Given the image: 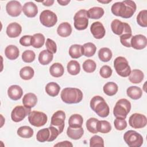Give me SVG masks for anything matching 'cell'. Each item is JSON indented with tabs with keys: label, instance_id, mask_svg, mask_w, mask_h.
I'll return each instance as SVG.
<instances>
[{
	"label": "cell",
	"instance_id": "6da1fadb",
	"mask_svg": "<svg viewBox=\"0 0 147 147\" xmlns=\"http://www.w3.org/2000/svg\"><path fill=\"white\" fill-rule=\"evenodd\" d=\"M136 3L131 0H125L114 3L111 8L112 13L123 18H130L136 10Z\"/></svg>",
	"mask_w": 147,
	"mask_h": 147
},
{
	"label": "cell",
	"instance_id": "7a4b0ae2",
	"mask_svg": "<svg viewBox=\"0 0 147 147\" xmlns=\"http://www.w3.org/2000/svg\"><path fill=\"white\" fill-rule=\"evenodd\" d=\"M60 96L64 102L73 104L78 103L82 101L83 95L82 91L77 88L66 87L61 91Z\"/></svg>",
	"mask_w": 147,
	"mask_h": 147
},
{
	"label": "cell",
	"instance_id": "3957f363",
	"mask_svg": "<svg viewBox=\"0 0 147 147\" xmlns=\"http://www.w3.org/2000/svg\"><path fill=\"white\" fill-rule=\"evenodd\" d=\"M90 107L98 115L105 118L109 115L110 109L104 98L100 96H94L90 100Z\"/></svg>",
	"mask_w": 147,
	"mask_h": 147
},
{
	"label": "cell",
	"instance_id": "277c9868",
	"mask_svg": "<svg viewBox=\"0 0 147 147\" xmlns=\"http://www.w3.org/2000/svg\"><path fill=\"white\" fill-rule=\"evenodd\" d=\"M131 109V103L126 99L118 100L113 109V114L116 118L125 119Z\"/></svg>",
	"mask_w": 147,
	"mask_h": 147
},
{
	"label": "cell",
	"instance_id": "5b68a950",
	"mask_svg": "<svg viewBox=\"0 0 147 147\" xmlns=\"http://www.w3.org/2000/svg\"><path fill=\"white\" fill-rule=\"evenodd\" d=\"M60 134L57 129L54 126H50L48 128L40 130L36 134V139L40 142H51L55 140Z\"/></svg>",
	"mask_w": 147,
	"mask_h": 147
},
{
	"label": "cell",
	"instance_id": "8992f818",
	"mask_svg": "<svg viewBox=\"0 0 147 147\" xmlns=\"http://www.w3.org/2000/svg\"><path fill=\"white\" fill-rule=\"evenodd\" d=\"M114 67L117 73L121 76L125 78L129 76L131 72V68L126 59L122 56L115 58L114 61Z\"/></svg>",
	"mask_w": 147,
	"mask_h": 147
},
{
	"label": "cell",
	"instance_id": "52a82bcc",
	"mask_svg": "<svg viewBox=\"0 0 147 147\" xmlns=\"http://www.w3.org/2000/svg\"><path fill=\"white\" fill-rule=\"evenodd\" d=\"M125 142L130 147H140L143 144L142 136L134 130H128L123 135Z\"/></svg>",
	"mask_w": 147,
	"mask_h": 147
},
{
	"label": "cell",
	"instance_id": "ba28073f",
	"mask_svg": "<svg viewBox=\"0 0 147 147\" xmlns=\"http://www.w3.org/2000/svg\"><path fill=\"white\" fill-rule=\"evenodd\" d=\"M74 27L76 29L82 30L86 29L88 25V17L87 11L84 9H81L77 11L74 17Z\"/></svg>",
	"mask_w": 147,
	"mask_h": 147
},
{
	"label": "cell",
	"instance_id": "9c48e42d",
	"mask_svg": "<svg viewBox=\"0 0 147 147\" xmlns=\"http://www.w3.org/2000/svg\"><path fill=\"white\" fill-rule=\"evenodd\" d=\"M48 117L46 114L38 111H32L28 115L29 123L36 127H41L46 124Z\"/></svg>",
	"mask_w": 147,
	"mask_h": 147
},
{
	"label": "cell",
	"instance_id": "30bf717a",
	"mask_svg": "<svg viewBox=\"0 0 147 147\" xmlns=\"http://www.w3.org/2000/svg\"><path fill=\"white\" fill-rule=\"evenodd\" d=\"M40 21L44 26L51 28L56 24L57 17L54 12L49 10H45L40 15Z\"/></svg>",
	"mask_w": 147,
	"mask_h": 147
},
{
	"label": "cell",
	"instance_id": "8fae6325",
	"mask_svg": "<svg viewBox=\"0 0 147 147\" xmlns=\"http://www.w3.org/2000/svg\"><path fill=\"white\" fill-rule=\"evenodd\" d=\"M111 28L113 32L118 36L126 33H131L130 26L127 23L123 22L117 19H115L111 22Z\"/></svg>",
	"mask_w": 147,
	"mask_h": 147
},
{
	"label": "cell",
	"instance_id": "7c38bea8",
	"mask_svg": "<svg viewBox=\"0 0 147 147\" xmlns=\"http://www.w3.org/2000/svg\"><path fill=\"white\" fill-rule=\"evenodd\" d=\"M65 119V114L62 110H58L52 115L51 120L50 126L55 127L58 129L60 133H61L65 126L64 121Z\"/></svg>",
	"mask_w": 147,
	"mask_h": 147
},
{
	"label": "cell",
	"instance_id": "4fadbf2b",
	"mask_svg": "<svg viewBox=\"0 0 147 147\" xmlns=\"http://www.w3.org/2000/svg\"><path fill=\"white\" fill-rule=\"evenodd\" d=\"M31 112V109L23 106H16L11 111V118L15 122L22 121Z\"/></svg>",
	"mask_w": 147,
	"mask_h": 147
},
{
	"label": "cell",
	"instance_id": "5bb4252c",
	"mask_svg": "<svg viewBox=\"0 0 147 147\" xmlns=\"http://www.w3.org/2000/svg\"><path fill=\"white\" fill-rule=\"evenodd\" d=\"M129 123L133 128L141 129L146 126L147 119L146 116L142 114L134 113L129 117Z\"/></svg>",
	"mask_w": 147,
	"mask_h": 147
},
{
	"label": "cell",
	"instance_id": "9a60e30c",
	"mask_svg": "<svg viewBox=\"0 0 147 147\" xmlns=\"http://www.w3.org/2000/svg\"><path fill=\"white\" fill-rule=\"evenodd\" d=\"M6 10L9 15L15 17L20 15L22 10V7L20 2L17 1H10L7 3Z\"/></svg>",
	"mask_w": 147,
	"mask_h": 147
},
{
	"label": "cell",
	"instance_id": "2e32d148",
	"mask_svg": "<svg viewBox=\"0 0 147 147\" xmlns=\"http://www.w3.org/2000/svg\"><path fill=\"white\" fill-rule=\"evenodd\" d=\"M147 44L146 37L142 34H137L131 37L130 45L135 49L141 50L145 48Z\"/></svg>",
	"mask_w": 147,
	"mask_h": 147
},
{
	"label": "cell",
	"instance_id": "e0dca14e",
	"mask_svg": "<svg viewBox=\"0 0 147 147\" xmlns=\"http://www.w3.org/2000/svg\"><path fill=\"white\" fill-rule=\"evenodd\" d=\"M90 31L94 37L96 39L102 38L106 33L104 26L99 21L94 22L92 24L90 27Z\"/></svg>",
	"mask_w": 147,
	"mask_h": 147
},
{
	"label": "cell",
	"instance_id": "ac0fdd59",
	"mask_svg": "<svg viewBox=\"0 0 147 147\" xmlns=\"http://www.w3.org/2000/svg\"><path fill=\"white\" fill-rule=\"evenodd\" d=\"M22 11L24 14L29 18L34 17L38 13L37 5L32 2H26L23 7Z\"/></svg>",
	"mask_w": 147,
	"mask_h": 147
},
{
	"label": "cell",
	"instance_id": "d6986e66",
	"mask_svg": "<svg viewBox=\"0 0 147 147\" xmlns=\"http://www.w3.org/2000/svg\"><path fill=\"white\" fill-rule=\"evenodd\" d=\"M22 32L21 26L17 22H12L8 25L6 28V34L10 38L18 37Z\"/></svg>",
	"mask_w": 147,
	"mask_h": 147
},
{
	"label": "cell",
	"instance_id": "ffe728a7",
	"mask_svg": "<svg viewBox=\"0 0 147 147\" xmlns=\"http://www.w3.org/2000/svg\"><path fill=\"white\" fill-rule=\"evenodd\" d=\"M23 91L22 88L18 85H12L7 89V95L9 97L14 100H17L22 97Z\"/></svg>",
	"mask_w": 147,
	"mask_h": 147
},
{
	"label": "cell",
	"instance_id": "44dd1931",
	"mask_svg": "<svg viewBox=\"0 0 147 147\" xmlns=\"http://www.w3.org/2000/svg\"><path fill=\"white\" fill-rule=\"evenodd\" d=\"M37 102V98L36 95L32 92L26 94L22 99V103L24 106L27 108L31 109L36 106Z\"/></svg>",
	"mask_w": 147,
	"mask_h": 147
},
{
	"label": "cell",
	"instance_id": "7402d4cb",
	"mask_svg": "<svg viewBox=\"0 0 147 147\" xmlns=\"http://www.w3.org/2000/svg\"><path fill=\"white\" fill-rule=\"evenodd\" d=\"M57 33L60 37H67L71 34L72 27L68 22H63L58 26Z\"/></svg>",
	"mask_w": 147,
	"mask_h": 147
},
{
	"label": "cell",
	"instance_id": "603a6c76",
	"mask_svg": "<svg viewBox=\"0 0 147 147\" xmlns=\"http://www.w3.org/2000/svg\"><path fill=\"white\" fill-rule=\"evenodd\" d=\"M20 51L18 48L14 45L7 46L5 49V55L9 60H15L19 56Z\"/></svg>",
	"mask_w": 147,
	"mask_h": 147
},
{
	"label": "cell",
	"instance_id": "cb8c5ba5",
	"mask_svg": "<svg viewBox=\"0 0 147 147\" xmlns=\"http://www.w3.org/2000/svg\"><path fill=\"white\" fill-rule=\"evenodd\" d=\"M84 134V130L82 127H68L67 130V134L69 138L73 140L80 139Z\"/></svg>",
	"mask_w": 147,
	"mask_h": 147
},
{
	"label": "cell",
	"instance_id": "d4e9b609",
	"mask_svg": "<svg viewBox=\"0 0 147 147\" xmlns=\"http://www.w3.org/2000/svg\"><path fill=\"white\" fill-rule=\"evenodd\" d=\"M144 78V74L142 71L134 69H133L130 75H129V80L132 83H141Z\"/></svg>",
	"mask_w": 147,
	"mask_h": 147
},
{
	"label": "cell",
	"instance_id": "484cf974",
	"mask_svg": "<svg viewBox=\"0 0 147 147\" xmlns=\"http://www.w3.org/2000/svg\"><path fill=\"white\" fill-rule=\"evenodd\" d=\"M53 57V53L48 51V50H43L39 53L38 61L39 63L43 65H48L50 63Z\"/></svg>",
	"mask_w": 147,
	"mask_h": 147
},
{
	"label": "cell",
	"instance_id": "4316f807",
	"mask_svg": "<svg viewBox=\"0 0 147 147\" xmlns=\"http://www.w3.org/2000/svg\"><path fill=\"white\" fill-rule=\"evenodd\" d=\"M49 72L52 76L59 78L63 76L64 72V69L61 64L59 63H55L50 67Z\"/></svg>",
	"mask_w": 147,
	"mask_h": 147
},
{
	"label": "cell",
	"instance_id": "83f0119b",
	"mask_svg": "<svg viewBox=\"0 0 147 147\" xmlns=\"http://www.w3.org/2000/svg\"><path fill=\"white\" fill-rule=\"evenodd\" d=\"M126 93L127 96L132 99L137 100L141 98L142 91L137 86H130L127 88Z\"/></svg>",
	"mask_w": 147,
	"mask_h": 147
},
{
	"label": "cell",
	"instance_id": "f1b7e54d",
	"mask_svg": "<svg viewBox=\"0 0 147 147\" xmlns=\"http://www.w3.org/2000/svg\"><path fill=\"white\" fill-rule=\"evenodd\" d=\"M83 122V119L81 115L75 114L72 115L68 119V125L71 127H81Z\"/></svg>",
	"mask_w": 147,
	"mask_h": 147
},
{
	"label": "cell",
	"instance_id": "f546056e",
	"mask_svg": "<svg viewBox=\"0 0 147 147\" xmlns=\"http://www.w3.org/2000/svg\"><path fill=\"white\" fill-rule=\"evenodd\" d=\"M96 50V46L92 42H87L82 46V54L86 57H91L94 55Z\"/></svg>",
	"mask_w": 147,
	"mask_h": 147
},
{
	"label": "cell",
	"instance_id": "4dcf8cb0",
	"mask_svg": "<svg viewBox=\"0 0 147 147\" xmlns=\"http://www.w3.org/2000/svg\"><path fill=\"white\" fill-rule=\"evenodd\" d=\"M104 10L100 7H93L87 11V16L88 18L99 19L104 14Z\"/></svg>",
	"mask_w": 147,
	"mask_h": 147
},
{
	"label": "cell",
	"instance_id": "1f68e13d",
	"mask_svg": "<svg viewBox=\"0 0 147 147\" xmlns=\"http://www.w3.org/2000/svg\"><path fill=\"white\" fill-rule=\"evenodd\" d=\"M60 90L59 85L55 82H49L45 86L46 92L52 97L57 96L60 92Z\"/></svg>",
	"mask_w": 147,
	"mask_h": 147
},
{
	"label": "cell",
	"instance_id": "d6a6232c",
	"mask_svg": "<svg viewBox=\"0 0 147 147\" xmlns=\"http://www.w3.org/2000/svg\"><path fill=\"white\" fill-rule=\"evenodd\" d=\"M45 42V37L41 33H36L33 34L31 39V45L35 48L42 47Z\"/></svg>",
	"mask_w": 147,
	"mask_h": 147
},
{
	"label": "cell",
	"instance_id": "836d02e7",
	"mask_svg": "<svg viewBox=\"0 0 147 147\" xmlns=\"http://www.w3.org/2000/svg\"><path fill=\"white\" fill-rule=\"evenodd\" d=\"M103 92L108 96H113L118 91V87L117 84L113 82L106 83L103 87Z\"/></svg>",
	"mask_w": 147,
	"mask_h": 147
},
{
	"label": "cell",
	"instance_id": "e575fe53",
	"mask_svg": "<svg viewBox=\"0 0 147 147\" xmlns=\"http://www.w3.org/2000/svg\"><path fill=\"white\" fill-rule=\"evenodd\" d=\"M17 134L24 138H29L33 135V130L28 126H23L20 127L17 130Z\"/></svg>",
	"mask_w": 147,
	"mask_h": 147
},
{
	"label": "cell",
	"instance_id": "d590c367",
	"mask_svg": "<svg viewBox=\"0 0 147 147\" xmlns=\"http://www.w3.org/2000/svg\"><path fill=\"white\" fill-rule=\"evenodd\" d=\"M113 54L111 51L108 48H102L98 52V57L99 59L103 62H107L112 58Z\"/></svg>",
	"mask_w": 147,
	"mask_h": 147
},
{
	"label": "cell",
	"instance_id": "8d00e7d4",
	"mask_svg": "<svg viewBox=\"0 0 147 147\" xmlns=\"http://www.w3.org/2000/svg\"><path fill=\"white\" fill-rule=\"evenodd\" d=\"M68 72L71 75H78L80 71L79 63L76 60H71L67 64V66Z\"/></svg>",
	"mask_w": 147,
	"mask_h": 147
},
{
	"label": "cell",
	"instance_id": "74e56055",
	"mask_svg": "<svg viewBox=\"0 0 147 147\" xmlns=\"http://www.w3.org/2000/svg\"><path fill=\"white\" fill-rule=\"evenodd\" d=\"M34 74V69L29 66H26L22 68L20 71V76L24 80L31 79Z\"/></svg>",
	"mask_w": 147,
	"mask_h": 147
},
{
	"label": "cell",
	"instance_id": "f35d334b",
	"mask_svg": "<svg viewBox=\"0 0 147 147\" xmlns=\"http://www.w3.org/2000/svg\"><path fill=\"white\" fill-rule=\"evenodd\" d=\"M82 46L79 44L72 45L69 48V55L73 59L80 57L83 54L82 51Z\"/></svg>",
	"mask_w": 147,
	"mask_h": 147
},
{
	"label": "cell",
	"instance_id": "ab89813d",
	"mask_svg": "<svg viewBox=\"0 0 147 147\" xmlns=\"http://www.w3.org/2000/svg\"><path fill=\"white\" fill-rule=\"evenodd\" d=\"M98 119L95 118H90L86 121V126L87 130L91 133H97L98 131Z\"/></svg>",
	"mask_w": 147,
	"mask_h": 147
},
{
	"label": "cell",
	"instance_id": "60d3db41",
	"mask_svg": "<svg viewBox=\"0 0 147 147\" xmlns=\"http://www.w3.org/2000/svg\"><path fill=\"white\" fill-rule=\"evenodd\" d=\"M98 131L101 133H107L111 130V126L109 122L105 120L98 121Z\"/></svg>",
	"mask_w": 147,
	"mask_h": 147
},
{
	"label": "cell",
	"instance_id": "b9f144b4",
	"mask_svg": "<svg viewBox=\"0 0 147 147\" xmlns=\"http://www.w3.org/2000/svg\"><path fill=\"white\" fill-rule=\"evenodd\" d=\"M83 70L87 73H92L95 71L96 64L95 62L91 59H87L84 61L82 65Z\"/></svg>",
	"mask_w": 147,
	"mask_h": 147
},
{
	"label": "cell",
	"instance_id": "7bdbcfd3",
	"mask_svg": "<svg viewBox=\"0 0 147 147\" xmlns=\"http://www.w3.org/2000/svg\"><path fill=\"white\" fill-rule=\"evenodd\" d=\"M137 22L142 27L147 26V10H142L139 12L137 16Z\"/></svg>",
	"mask_w": 147,
	"mask_h": 147
},
{
	"label": "cell",
	"instance_id": "ee69618b",
	"mask_svg": "<svg viewBox=\"0 0 147 147\" xmlns=\"http://www.w3.org/2000/svg\"><path fill=\"white\" fill-rule=\"evenodd\" d=\"M35 57V53L32 50H26L22 54V59L25 63H32Z\"/></svg>",
	"mask_w": 147,
	"mask_h": 147
},
{
	"label": "cell",
	"instance_id": "f6af8a7d",
	"mask_svg": "<svg viewBox=\"0 0 147 147\" xmlns=\"http://www.w3.org/2000/svg\"><path fill=\"white\" fill-rule=\"evenodd\" d=\"M90 147H98L104 146V141L103 138L97 135L92 136L90 140Z\"/></svg>",
	"mask_w": 147,
	"mask_h": 147
},
{
	"label": "cell",
	"instance_id": "bcb514c9",
	"mask_svg": "<svg viewBox=\"0 0 147 147\" xmlns=\"http://www.w3.org/2000/svg\"><path fill=\"white\" fill-rule=\"evenodd\" d=\"M112 69L109 65H105L102 66L99 71L100 75L105 79L110 78L112 75Z\"/></svg>",
	"mask_w": 147,
	"mask_h": 147
},
{
	"label": "cell",
	"instance_id": "7dc6e473",
	"mask_svg": "<svg viewBox=\"0 0 147 147\" xmlns=\"http://www.w3.org/2000/svg\"><path fill=\"white\" fill-rule=\"evenodd\" d=\"M132 36L131 33H126L120 36V41L121 44L126 47H131L130 40Z\"/></svg>",
	"mask_w": 147,
	"mask_h": 147
},
{
	"label": "cell",
	"instance_id": "c3c4849f",
	"mask_svg": "<svg viewBox=\"0 0 147 147\" xmlns=\"http://www.w3.org/2000/svg\"><path fill=\"white\" fill-rule=\"evenodd\" d=\"M115 128L118 130H123L127 127V122L125 119L116 118L114 121Z\"/></svg>",
	"mask_w": 147,
	"mask_h": 147
},
{
	"label": "cell",
	"instance_id": "681fc988",
	"mask_svg": "<svg viewBox=\"0 0 147 147\" xmlns=\"http://www.w3.org/2000/svg\"><path fill=\"white\" fill-rule=\"evenodd\" d=\"M45 46L48 51L51 52L52 53H55L57 51V46L56 42L50 39V38H47L46 40V43H45Z\"/></svg>",
	"mask_w": 147,
	"mask_h": 147
},
{
	"label": "cell",
	"instance_id": "f907efd6",
	"mask_svg": "<svg viewBox=\"0 0 147 147\" xmlns=\"http://www.w3.org/2000/svg\"><path fill=\"white\" fill-rule=\"evenodd\" d=\"M32 36L30 35H25L22 36L20 39V43L21 45L25 47H29L31 45V39Z\"/></svg>",
	"mask_w": 147,
	"mask_h": 147
},
{
	"label": "cell",
	"instance_id": "816d5d0a",
	"mask_svg": "<svg viewBox=\"0 0 147 147\" xmlns=\"http://www.w3.org/2000/svg\"><path fill=\"white\" fill-rule=\"evenodd\" d=\"M54 146H66V147H72L73 146L72 144L68 141H62L60 142H58L57 144H55L54 145Z\"/></svg>",
	"mask_w": 147,
	"mask_h": 147
},
{
	"label": "cell",
	"instance_id": "f5cc1de1",
	"mask_svg": "<svg viewBox=\"0 0 147 147\" xmlns=\"http://www.w3.org/2000/svg\"><path fill=\"white\" fill-rule=\"evenodd\" d=\"M54 1L53 0H48V1H42L41 3L46 6H50L51 5H52L54 3Z\"/></svg>",
	"mask_w": 147,
	"mask_h": 147
},
{
	"label": "cell",
	"instance_id": "db71d44e",
	"mask_svg": "<svg viewBox=\"0 0 147 147\" xmlns=\"http://www.w3.org/2000/svg\"><path fill=\"white\" fill-rule=\"evenodd\" d=\"M57 2L61 6H66L70 2V0H57Z\"/></svg>",
	"mask_w": 147,
	"mask_h": 147
},
{
	"label": "cell",
	"instance_id": "11a10c76",
	"mask_svg": "<svg viewBox=\"0 0 147 147\" xmlns=\"http://www.w3.org/2000/svg\"><path fill=\"white\" fill-rule=\"evenodd\" d=\"M99 2H100V3H108L110 2H111V0H109V1H98Z\"/></svg>",
	"mask_w": 147,
	"mask_h": 147
}]
</instances>
